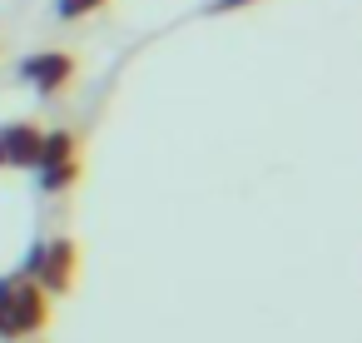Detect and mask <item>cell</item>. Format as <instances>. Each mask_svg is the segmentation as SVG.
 Wrapping results in <instances>:
<instances>
[{"mask_svg": "<svg viewBox=\"0 0 362 343\" xmlns=\"http://www.w3.org/2000/svg\"><path fill=\"white\" fill-rule=\"evenodd\" d=\"M0 318H6L11 338H35V333L50 328L55 303H50V293H45L35 279L6 274V279H0Z\"/></svg>", "mask_w": 362, "mask_h": 343, "instance_id": "1", "label": "cell"}, {"mask_svg": "<svg viewBox=\"0 0 362 343\" xmlns=\"http://www.w3.org/2000/svg\"><path fill=\"white\" fill-rule=\"evenodd\" d=\"M25 279H35L50 298L70 293L75 288V274H80V244L75 239H40L30 254H25Z\"/></svg>", "mask_w": 362, "mask_h": 343, "instance_id": "2", "label": "cell"}, {"mask_svg": "<svg viewBox=\"0 0 362 343\" xmlns=\"http://www.w3.org/2000/svg\"><path fill=\"white\" fill-rule=\"evenodd\" d=\"M75 75H80V60L70 55V50H35V55H25L21 60V80L35 90V95H65L70 85H75Z\"/></svg>", "mask_w": 362, "mask_h": 343, "instance_id": "3", "label": "cell"}, {"mask_svg": "<svg viewBox=\"0 0 362 343\" xmlns=\"http://www.w3.org/2000/svg\"><path fill=\"white\" fill-rule=\"evenodd\" d=\"M35 150H40V125L35 120L0 125V169H35Z\"/></svg>", "mask_w": 362, "mask_h": 343, "instance_id": "4", "label": "cell"}, {"mask_svg": "<svg viewBox=\"0 0 362 343\" xmlns=\"http://www.w3.org/2000/svg\"><path fill=\"white\" fill-rule=\"evenodd\" d=\"M80 159V135L75 130H40V150H35V169Z\"/></svg>", "mask_w": 362, "mask_h": 343, "instance_id": "5", "label": "cell"}, {"mask_svg": "<svg viewBox=\"0 0 362 343\" xmlns=\"http://www.w3.org/2000/svg\"><path fill=\"white\" fill-rule=\"evenodd\" d=\"M40 174V189L45 194H65L80 184V159H65V164H50V169H35Z\"/></svg>", "mask_w": 362, "mask_h": 343, "instance_id": "6", "label": "cell"}, {"mask_svg": "<svg viewBox=\"0 0 362 343\" xmlns=\"http://www.w3.org/2000/svg\"><path fill=\"white\" fill-rule=\"evenodd\" d=\"M110 0H55V16L60 21H85V16H95V11H105Z\"/></svg>", "mask_w": 362, "mask_h": 343, "instance_id": "7", "label": "cell"}, {"mask_svg": "<svg viewBox=\"0 0 362 343\" xmlns=\"http://www.w3.org/2000/svg\"><path fill=\"white\" fill-rule=\"evenodd\" d=\"M253 0H209V16H228V11H243Z\"/></svg>", "mask_w": 362, "mask_h": 343, "instance_id": "8", "label": "cell"}, {"mask_svg": "<svg viewBox=\"0 0 362 343\" xmlns=\"http://www.w3.org/2000/svg\"><path fill=\"white\" fill-rule=\"evenodd\" d=\"M0 338H11V328H6V318H0Z\"/></svg>", "mask_w": 362, "mask_h": 343, "instance_id": "9", "label": "cell"}]
</instances>
